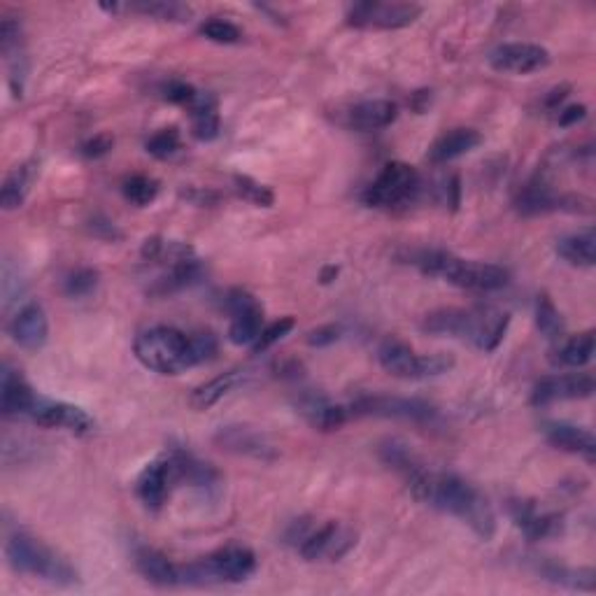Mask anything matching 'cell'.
<instances>
[{
    "instance_id": "1",
    "label": "cell",
    "mask_w": 596,
    "mask_h": 596,
    "mask_svg": "<svg viewBox=\"0 0 596 596\" xmlns=\"http://www.w3.org/2000/svg\"><path fill=\"white\" fill-rule=\"evenodd\" d=\"M410 492L417 501L427 503L431 508L443 510L447 515L459 517L468 524L482 541H489L496 531V515L489 501L473 485L457 478L452 473H431L420 466L413 475H408Z\"/></svg>"
},
{
    "instance_id": "2",
    "label": "cell",
    "mask_w": 596,
    "mask_h": 596,
    "mask_svg": "<svg viewBox=\"0 0 596 596\" xmlns=\"http://www.w3.org/2000/svg\"><path fill=\"white\" fill-rule=\"evenodd\" d=\"M510 317L499 310L468 312L459 308H443L429 312L422 319V331L429 336L471 340L482 352H494L506 336Z\"/></svg>"
},
{
    "instance_id": "3",
    "label": "cell",
    "mask_w": 596,
    "mask_h": 596,
    "mask_svg": "<svg viewBox=\"0 0 596 596\" xmlns=\"http://www.w3.org/2000/svg\"><path fill=\"white\" fill-rule=\"evenodd\" d=\"M413 264L424 275L441 278L454 287L473 289V292H496L508 285V271L485 261L459 259L443 250H424L415 257Z\"/></svg>"
},
{
    "instance_id": "4",
    "label": "cell",
    "mask_w": 596,
    "mask_h": 596,
    "mask_svg": "<svg viewBox=\"0 0 596 596\" xmlns=\"http://www.w3.org/2000/svg\"><path fill=\"white\" fill-rule=\"evenodd\" d=\"M5 557L7 564L21 576H33L47 583L70 587L80 583L77 571L68 564V559L56 555L52 548H47L45 543L28 534H14L7 538L5 543Z\"/></svg>"
},
{
    "instance_id": "5",
    "label": "cell",
    "mask_w": 596,
    "mask_h": 596,
    "mask_svg": "<svg viewBox=\"0 0 596 596\" xmlns=\"http://www.w3.org/2000/svg\"><path fill=\"white\" fill-rule=\"evenodd\" d=\"M140 364L161 375H177L196 366L191 352V338L173 326H152L140 333L133 343Z\"/></svg>"
},
{
    "instance_id": "6",
    "label": "cell",
    "mask_w": 596,
    "mask_h": 596,
    "mask_svg": "<svg viewBox=\"0 0 596 596\" xmlns=\"http://www.w3.org/2000/svg\"><path fill=\"white\" fill-rule=\"evenodd\" d=\"M378 361L389 375L401 380H429L450 373L454 359L450 354H417L399 338H385L378 347Z\"/></svg>"
},
{
    "instance_id": "7",
    "label": "cell",
    "mask_w": 596,
    "mask_h": 596,
    "mask_svg": "<svg viewBox=\"0 0 596 596\" xmlns=\"http://www.w3.org/2000/svg\"><path fill=\"white\" fill-rule=\"evenodd\" d=\"M420 194V175L403 161H392L380 170V175L364 191V203L371 208L392 210L401 208Z\"/></svg>"
},
{
    "instance_id": "8",
    "label": "cell",
    "mask_w": 596,
    "mask_h": 596,
    "mask_svg": "<svg viewBox=\"0 0 596 596\" xmlns=\"http://www.w3.org/2000/svg\"><path fill=\"white\" fill-rule=\"evenodd\" d=\"M422 17V7L415 3H357L347 12V24L366 31H399Z\"/></svg>"
},
{
    "instance_id": "9",
    "label": "cell",
    "mask_w": 596,
    "mask_h": 596,
    "mask_svg": "<svg viewBox=\"0 0 596 596\" xmlns=\"http://www.w3.org/2000/svg\"><path fill=\"white\" fill-rule=\"evenodd\" d=\"M350 417H387L415 424H431L438 410L420 399H399V396H361L352 403Z\"/></svg>"
},
{
    "instance_id": "10",
    "label": "cell",
    "mask_w": 596,
    "mask_h": 596,
    "mask_svg": "<svg viewBox=\"0 0 596 596\" xmlns=\"http://www.w3.org/2000/svg\"><path fill=\"white\" fill-rule=\"evenodd\" d=\"M177 482H180V466H177L175 452H170L149 461L143 468V473L138 475L136 482V494L147 510L156 513V510L166 506L168 496Z\"/></svg>"
},
{
    "instance_id": "11",
    "label": "cell",
    "mask_w": 596,
    "mask_h": 596,
    "mask_svg": "<svg viewBox=\"0 0 596 596\" xmlns=\"http://www.w3.org/2000/svg\"><path fill=\"white\" fill-rule=\"evenodd\" d=\"M357 545V534L340 522H326L312 529L298 552L305 562H338Z\"/></svg>"
},
{
    "instance_id": "12",
    "label": "cell",
    "mask_w": 596,
    "mask_h": 596,
    "mask_svg": "<svg viewBox=\"0 0 596 596\" xmlns=\"http://www.w3.org/2000/svg\"><path fill=\"white\" fill-rule=\"evenodd\" d=\"M226 308L231 312L229 340L238 347H252L261 336V331H264V308H261V303L245 289H233L229 298H226Z\"/></svg>"
},
{
    "instance_id": "13",
    "label": "cell",
    "mask_w": 596,
    "mask_h": 596,
    "mask_svg": "<svg viewBox=\"0 0 596 596\" xmlns=\"http://www.w3.org/2000/svg\"><path fill=\"white\" fill-rule=\"evenodd\" d=\"M548 63V49L541 45H531V42H508V45L496 47L489 54V66L508 75L536 73V70H543Z\"/></svg>"
},
{
    "instance_id": "14",
    "label": "cell",
    "mask_w": 596,
    "mask_h": 596,
    "mask_svg": "<svg viewBox=\"0 0 596 596\" xmlns=\"http://www.w3.org/2000/svg\"><path fill=\"white\" fill-rule=\"evenodd\" d=\"M28 417L42 429H63L77 436L94 431V417L80 406H73V403L38 399L33 413Z\"/></svg>"
},
{
    "instance_id": "15",
    "label": "cell",
    "mask_w": 596,
    "mask_h": 596,
    "mask_svg": "<svg viewBox=\"0 0 596 596\" xmlns=\"http://www.w3.org/2000/svg\"><path fill=\"white\" fill-rule=\"evenodd\" d=\"M594 394V378L585 373H573V375H550V378H543L531 392V403L536 408L550 406V403L557 401H578V399H590Z\"/></svg>"
},
{
    "instance_id": "16",
    "label": "cell",
    "mask_w": 596,
    "mask_h": 596,
    "mask_svg": "<svg viewBox=\"0 0 596 596\" xmlns=\"http://www.w3.org/2000/svg\"><path fill=\"white\" fill-rule=\"evenodd\" d=\"M215 443L226 452L243 454V457H252L259 461H273L278 457L273 443L261 434V431L252 427H243V424H231V427H222L217 431Z\"/></svg>"
},
{
    "instance_id": "17",
    "label": "cell",
    "mask_w": 596,
    "mask_h": 596,
    "mask_svg": "<svg viewBox=\"0 0 596 596\" xmlns=\"http://www.w3.org/2000/svg\"><path fill=\"white\" fill-rule=\"evenodd\" d=\"M10 336L14 343L24 347L28 352L42 350L49 338V322L45 308L35 301L19 308L17 315L10 319Z\"/></svg>"
},
{
    "instance_id": "18",
    "label": "cell",
    "mask_w": 596,
    "mask_h": 596,
    "mask_svg": "<svg viewBox=\"0 0 596 596\" xmlns=\"http://www.w3.org/2000/svg\"><path fill=\"white\" fill-rule=\"evenodd\" d=\"M510 513L517 527L529 541H548L564 534V517L557 513H541L534 503L515 501L510 503Z\"/></svg>"
},
{
    "instance_id": "19",
    "label": "cell",
    "mask_w": 596,
    "mask_h": 596,
    "mask_svg": "<svg viewBox=\"0 0 596 596\" xmlns=\"http://www.w3.org/2000/svg\"><path fill=\"white\" fill-rule=\"evenodd\" d=\"M399 117V108L396 103L385 101V98H375V101H364L352 105L350 110L345 112V126L354 131H380L392 126Z\"/></svg>"
},
{
    "instance_id": "20",
    "label": "cell",
    "mask_w": 596,
    "mask_h": 596,
    "mask_svg": "<svg viewBox=\"0 0 596 596\" xmlns=\"http://www.w3.org/2000/svg\"><path fill=\"white\" fill-rule=\"evenodd\" d=\"M545 438H548V443L552 447H557V450L578 454V457H583L587 464H594L596 441L592 431L576 427V424L552 422V424H545Z\"/></svg>"
},
{
    "instance_id": "21",
    "label": "cell",
    "mask_w": 596,
    "mask_h": 596,
    "mask_svg": "<svg viewBox=\"0 0 596 596\" xmlns=\"http://www.w3.org/2000/svg\"><path fill=\"white\" fill-rule=\"evenodd\" d=\"M35 403H38V396L33 394L28 382L17 371H10L5 366L3 375H0V410H3V415H31Z\"/></svg>"
},
{
    "instance_id": "22",
    "label": "cell",
    "mask_w": 596,
    "mask_h": 596,
    "mask_svg": "<svg viewBox=\"0 0 596 596\" xmlns=\"http://www.w3.org/2000/svg\"><path fill=\"white\" fill-rule=\"evenodd\" d=\"M298 410H301L305 420L319 431H336L350 420V410L343 406H333L324 396L312 392L303 394L301 399H298Z\"/></svg>"
},
{
    "instance_id": "23",
    "label": "cell",
    "mask_w": 596,
    "mask_h": 596,
    "mask_svg": "<svg viewBox=\"0 0 596 596\" xmlns=\"http://www.w3.org/2000/svg\"><path fill=\"white\" fill-rule=\"evenodd\" d=\"M136 566L147 583L159 587L180 585V566H175L163 552L154 548H140L136 552Z\"/></svg>"
},
{
    "instance_id": "24",
    "label": "cell",
    "mask_w": 596,
    "mask_h": 596,
    "mask_svg": "<svg viewBox=\"0 0 596 596\" xmlns=\"http://www.w3.org/2000/svg\"><path fill=\"white\" fill-rule=\"evenodd\" d=\"M482 143V136L475 129H454L436 140L429 149L431 163H450L459 156L473 152Z\"/></svg>"
},
{
    "instance_id": "25",
    "label": "cell",
    "mask_w": 596,
    "mask_h": 596,
    "mask_svg": "<svg viewBox=\"0 0 596 596\" xmlns=\"http://www.w3.org/2000/svg\"><path fill=\"white\" fill-rule=\"evenodd\" d=\"M245 382V373L243 371H229L224 375H217L205 382V385L196 387L189 396V406L203 413V410H210L212 406H217L224 396H229L233 389L240 387Z\"/></svg>"
},
{
    "instance_id": "26",
    "label": "cell",
    "mask_w": 596,
    "mask_h": 596,
    "mask_svg": "<svg viewBox=\"0 0 596 596\" xmlns=\"http://www.w3.org/2000/svg\"><path fill=\"white\" fill-rule=\"evenodd\" d=\"M557 254L566 264L592 268L596 264V236L592 229H585L573 236H566L557 243Z\"/></svg>"
},
{
    "instance_id": "27",
    "label": "cell",
    "mask_w": 596,
    "mask_h": 596,
    "mask_svg": "<svg viewBox=\"0 0 596 596\" xmlns=\"http://www.w3.org/2000/svg\"><path fill=\"white\" fill-rule=\"evenodd\" d=\"M191 131L194 138L210 143L219 136V112L217 101L210 94H198V98L191 105Z\"/></svg>"
},
{
    "instance_id": "28",
    "label": "cell",
    "mask_w": 596,
    "mask_h": 596,
    "mask_svg": "<svg viewBox=\"0 0 596 596\" xmlns=\"http://www.w3.org/2000/svg\"><path fill=\"white\" fill-rule=\"evenodd\" d=\"M541 576L550 583L569 587V590H580V592H594L596 590V573L592 569H566V566L559 564H543Z\"/></svg>"
},
{
    "instance_id": "29",
    "label": "cell",
    "mask_w": 596,
    "mask_h": 596,
    "mask_svg": "<svg viewBox=\"0 0 596 596\" xmlns=\"http://www.w3.org/2000/svg\"><path fill=\"white\" fill-rule=\"evenodd\" d=\"M594 357V331H585L580 336H573L566 340V343L555 352L552 361L559 366L569 368H580L587 366Z\"/></svg>"
},
{
    "instance_id": "30",
    "label": "cell",
    "mask_w": 596,
    "mask_h": 596,
    "mask_svg": "<svg viewBox=\"0 0 596 596\" xmlns=\"http://www.w3.org/2000/svg\"><path fill=\"white\" fill-rule=\"evenodd\" d=\"M31 180H33L31 166L14 168L12 173L5 177L3 189H0V205H3V210H17L24 205L28 189H31Z\"/></svg>"
},
{
    "instance_id": "31",
    "label": "cell",
    "mask_w": 596,
    "mask_h": 596,
    "mask_svg": "<svg viewBox=\"0 0 596 596\" xmlns=\"http://www.w3.org/2000/svg\"><path fill=\"white\" fill-rule=\"evenodd\" d=\"M536 326L548 340H559L564 336V319L557 305L548 294H541L536 301Z\"/></svg>"
},
{
    "instance_id": "32",
    "label": "cell",
    "mask_w": 596,
    "mask_h": 596,
    "mask_svg": "<svg viewBox=\"0 0 596 596\" xmlns=\"http://www.w3.org/2000/svg\"><path fill=\"white\" fill-rule=\"evenodd\" d=\"M126 10L143 12L147 17L161 19V21H189L191 7L175 0H149V3H133L126 5Z\"/></svg>"
},
{
    "instance_id": "33",
    "label": "cell",
    "mask_w": 596,
    "mask_h": 596,
    "mask_svg": "<svg viewBox=\"0 0 596 596\" xmlns=\"http://www.w3.org/2000/svg\"><path fill=\"white\" fill-rule=\"evenodd\" d=\"M124 196L126 201H131L138 208L154 203V198L159 196V182L145 175H133L124 182Z\"/></svg>"
},
{
    "instance_id": "34",
    "label": "cell",
    "mask_w": 596,
    "mask_h": 596,
    "mask_svg": "<svg viewBox=\"0 0 596 596\" xmlns=\"http://www.w3.org/2000/svg\"><path fill=\"white\" fill-rule=\"evenodd\" d=\"M380 457L387 466L396 468V471L406 475V478H408V475H413L417 468H420L417 459L413 457V452H410L403 443H396V441H387L385 445H382L380 447Z\"/></svg>"
},
{
    "instance_id": "35",
    "label": "cell",
    "mask_w": 596,
    "mask_h": 596,
    "mask_svg": "<svg viewBox=\"0 0 596 596\" xmlns=\"http://www.w3.org/2000/svg\"><path fill=\"white\" fill-rule=\"evenodd\" d=\"M233 184H236L238 196L243 198V201H247V203L257 205V208H271V205L275 203V194H273V191L268 189L266 184L252 180V177L236 175V180H233Z\"/></svg>"
},
{
    "instance_id": "36",
    "label": "cell",
    "mask_w": 596,
    "mask_h": 596,
    "mask_svg": "<svg viewBox=\"0 0 596 596\" xmlns=\"http://www.w3.org/2000/svg\"><path fill=\"white\" fill-rule=\"evenodd\" d=\"M147 152L154 156V159H161L166 161L170 156H175L180 152L182 147V138H180V131L175 129V126H170V129H161L156 131L152 138L147 140Z\"/></svg>"
},
{
    "instance_id": "37",
    "label": "cell",
    "mask_w": 596,
    "mask_h": 596,
    "mask_svg": "<svg viewBox=\"0 0 596 596\" xmlns=\"http://www.w3.org/2000/svg\"><path fill=\"white\" fill-rule=\"evenodd\" d=\"M98 287V273L94 268H77L63 282V292H66L70 298H84L89 294H94Z\"/></svg>"
},
{
    "instance_id": "38",
    "label": "cell",
    "mask_w": 596,
    "mask_h": 596,
    "mask_svg": "<svg viewBox=\"0 0 596 596\" xmlns=\"http://www.w3.org/2000/svg\"><path fill=\"white\" fill-rule=\"evenodd\" d=\"M201 35H205L210 42H217V45H236L243 38L240 28L231 21L224 19H210L201 26Z\"/></svg>"
},
{
    "instance_id": "39",
    "label": "cell",
    "mask_w": 596,
    "mask_h": 596,
    "mask_svg": "<svg viewBox=\"0 0 596 596\" xmlns=\"http://www.w3.org/2000/svg\"><path fill=\"white\" fill-rule=\"evenodd\" d=\"M294 326H296L294 317H282V319H278V322L264 326V331H261V336L257 338V343L252 345V352L254 354L266 352L268 347H273L275 343H280V340L285 338L287 333L294 329Z\"/></svg>"
},
{
    "instance_id": "40",
    "label": "cell",
    "mask_w": 596,
    "mask_h": 596,
    "mask_svg": "<svg viewBox=\"0 0 596 596\" xmlns=\"http://www.w3.org/2000/svg\"><path fill=\"white\" fill-rule=\"evenodd\" d=\"M189 338H191V352H194L196 366L203 364V361H210L217 354V338L212 336L210 331L194 333V336Z\"/></svg>"
},
{
    "instance_id": "41",
    "label": "cell",
    "mask_w": 596,
    "mask_h": 596,
    "mask_svg": "<svg viewBox=\"0 0 596 596\" xmlns=\"http://www.w3.org/2000/svg\"><path fill=\"white\" fill-rule=\"evenodd\" d=\"M198 94H201V91H196L187 82H170L163 87V98H166V101L175 103V105H187V108L194 105Z\"/></svg>"
},
{
    "instance_id": "42",
    "label": "cell",
    "mask_w": 596,
    "mask_h": 596,
    "mask_svg": "<svg viewBox=\"0 0 596 596\" xmlns=\"http://www.w3.org/2000/svg\"><path fill=\"white\" fill-rule=\"evenodd\" d=\"M338 338H340V326L326 324V326H319L315 331H310L305 340H308L310 347H329L336 343Z\"/></svg>"
},
{
    "instance_id": "43",
    "label": "cell",
    "mask_w": 596,
    "mask_h": 596,
    "mask_svg": "<svg viewBox=\"0 0 596 596\" xmlns=\"http://www.w3.org/2000/svg\"><path fill=\"white\" fill-rule=\"evenodd\" d=\"M112 145H115V140H112L110 136H105V133H101V136L89 138L87 143L82 145V154L87 156V159H101V156L110 152Z\"/></svg>"
},
{
    "instance_id": "44",
    "label": "cell",
    "mask_w": 596,
    "mask_h": 596,
    "mask_svg": "<svg viewBox=\"0 0 596 596\" xmlns=\"http://www.w3.org/2000/svg\"><path fill=\"white\" fill-rule=\"evenodd\" d=\"M438 194H441V201L445 205H450V208H457L459 205V180L457 175L447 177V180L441 182V187H438Z\"/></svg>"
},
{
    "instance_id": "45",
    "label": "cell",
    "mask_w": 596,
    "mask_h": 596,
    "mask_svg": "<svg viewBox=\"0 0 596 596\" xmlns=\"http://www.w3.org/2000/svg\"><path fill=\"white\" fill-rule=\"evenodd\" d=\"M91 233H94V236H98V238H105V240H119V238H122V233L117 231V226L112 222H108V219H101V217H96L94 222H91Z\"/></svg>"
},
{
    "instance_id": "46",
    "label": "cell",
    "mask_w": 596,
    "mask_h": 596,
    "mask_svg": "<svg viewBox=\"0 0 596 596\" xmlns=\"http://www.w3.org/2000/svg\"><path fill=\"white\" fill-rule=\"evenodd\" d=\"M585 115H587L585 105H569V108L559 110L557 122H559V126H573V124L583 122Z\"/></svg>"
},
{
    "instance_id": "47",
    "label": "cell",
    "mask_w": 596,
    "mask_h": 596,
    "mask_svg": "<svg viewBox=\"0 0 596 596\" xmlns=\"http://www.w3.org/2000/svg\"><path fill=\"white\" fill-rule=\"evenodd\" d=\"M566 96H569V87H557L555 91H552V96L548 98V101H545V105H548V108H557V105L562 103Z\"/></svg>"
},
{
    "instance_id": "48",
    "label": "cell",
    "mask_w": 596,
    "mask_h": 596,
    "mask_svg": "<svg viewBox=\"0 0 596 596\" xmlns=\"http://www.w3.org/2000/svg\"><path fill=\"white\" fill-rule=\"evenodd\" d=\"M338 278V268L336 266H326L322 275H319V280H322V285H329V282H333Z\"/></svg>"
}]
</instances>
